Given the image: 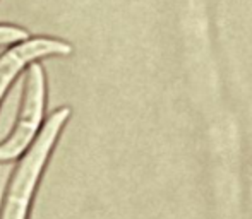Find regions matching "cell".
Wrapping results in <instances>:
<instances>
[{"label":"cell","instance_id":"3957f363","mask_svg":"<svg viewBox=\"0 0 252 219\" xmlns=\"http://www.w3.org/2000/svg\"><path fill=\"white\" fill-rule=\"evenodd\" d=\"M70 54L72 47L67 41L47 36L26 38L19 43L10 45L9 50L0 56V101L21 70L31 62H36L41 56H67Z\"/></svg>","mask_w":252,"mask_h":219},{"label":"cell","instance_id":"277c9868","mask_svg":"<svg viewBox=\"0 0 252 219\" xmlns=\"http://www.w3.org/2000/svg\"><path fill=\"white\" fill-rule=\"evenodd\" d=\"M30 38L26 29L19 26H10V24H0V47L19 43V41Z\"/></svg>","mask_w":252,"mask_h":219},{"label":"cell","instance_id":"7a4b0ae2","mask_svg":"<svg viewBox=\"0 0 252 219\" xmlns=\"http://www.w3.org/2000/svg\"><path fill=\"white\" fill-rule=\"evenodd\" d=\"M45 72L40 63L31 62L24 77L23 101L19 108V120L12 134L0 142V161H10L24 154L38 136L45 110Z\"/></svg>","mask_w":252,"mask_h":219},{"label":"cell","instance_id":"6da1fadb","mask_svg":"<svg viewBox=\"0 0 252 219\" xmlns=\"http://www.w3.org/2000/svg\"><path fill=\"white\" fill-rule=\"evenodd\" d=\"M69 116V108L55 110L43 125L41 132L34 137L31 146L24 151L23 160L17 164L9 182V187H7L5 197L2 200L0 219H28L30 204L38 182H40V176Z\"/></svg>","mask_w":252,"mask_h":219}]
</instances>
